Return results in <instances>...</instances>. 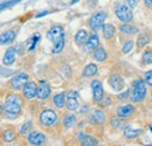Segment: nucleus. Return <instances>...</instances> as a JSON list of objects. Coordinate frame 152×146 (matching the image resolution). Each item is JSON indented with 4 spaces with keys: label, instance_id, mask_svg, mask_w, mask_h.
I'll return each instance as SVG.
<instances>
[{
    "label": "nucleus",
    "instance_id": "1",
    "mask_svg": "<svg viewBox=\"0 0 152 146\" xmlns=\"http://www.w3.org/2000/svg\"><path fill=\"white\" fill-rule=\"evenodd\" d=\"M22 105H23V102L21 96L17 93H11L6 97V101L4 104V112L7 116V118L14 119L21 115Z\"/></svg>",
    "mask_w": 152,
    "mask_h": 146
},
{
    "label": "nucleus",
    "instance_id": "2",
    "mask_svg": "<svg viewBox=\"0 0 152 146\" xmlns=\"http://www.w3.org/2000/svg\"><path fill=\"white\" fill-rule=\"evenodd\" d=\"M148 95V88L144 80H136L133 81L131 87L130 99L132 103H142Z\"/></svg>",
    "mask_w": 152,
    "mask_h": 146
},
{
    "label": "nucleus",
    "instance_id": "3",
    "mask_svg": "<svg viewBox=\"0 0 152 146\" xmlns=\"http://www.w3.org/2000/svg\"><path fill=\"white\" fill-rule=\"evenodd\" d=\"M58 120V115L55 110L46 109L43 110L39 116V122L42 126H53Z\"/></svg>",
    "mask_w": 152,
    "mask_h": 146
},
{
    "label": "nucleus",
    "instance_id": "4",
    "mask_svg": "<svg viewBox=\"0 0 152 146\" xmlns=\"http://www.w3.org/2000/svg\"><path fill=\"white\" fill-rule=\"evenodd\" d=\"M114 11L116 17L119 19L122 22H124V23L130 22L132 20V12H131V7L129 5L118 2V4L115 5Z\"/></svg>",
    "mask_w": 152,
    "mask_h": 146
},
{
    "label": "nucleus",
    "instance_id": "5",
    "mask_svg": "<svg viewBox=\"0 0 152 146\" xmlns=\"http://www.w3.org/2000/svg\"><path fill=\"white\" fill-rule=\"evenodd\" d=\"M105 18H107V14H105L104 12H98V13H96V14H94L91 18L89 19V27H90L94 32L99 31V29L104 26Z\"/></svg>",
    "mask_w": 152,
    "mask_h": 146
},
{
    "label": "nucleus",
    "instance_id": "6",
    "mask_svg": "<svg viewBox=\"0 0 152 146\" xmlns=\"http://www.w3.org/2000/svg\"><path fill=\"white\" fill-rule=\"evenodd\" d=\"M28 78H29V77H28L27 74H19V75L14 76V77L11 80V82H10L11 88L14 89V90H20V89H22V88L25 87V84L28 82Z\"/></svg>",
    "mask_w": 152,
    "mask_h": 146
},
{
    "label": "nucleus",
    "instance_id": "7",
    "mask_svg": "<svg viewBox=\"0 0 152 146\" xmlns=\"http://www.w3.org/2000/svg\"><path fill=\"white\" fill-rule=\"evenodd\" d=\"M37 92H38V85L35 82H27L25 84V87L22 88V93H23V97L26 99H34L37 97Z\"/></svg>",
    "mask_w": 152,
    "mask_h": 146
},
{
    "label": "nucleus",
    "instance_id": "8",
    "mask_svg": "<svg viewBox=\"0 0 152 146\" xmlns=\"http://www.w3.org/2000/svg\"><path fill=\"white\" fill-rule=\"evenodd\" d=\"M28 142L34 146H41L45 145L46 143V137L42 132H39V131H31L28 133Z\"/></svg>",
    "mask_w": 152,
    "mask_h": 146
},
{
    "label": "nucleus",
    "instance_id": "9",
    "mask_svg": "<svg viewBox=\"0 0 152 146\" xmlns=\"http://www.w3.org/2000/svg\"><path fill=\"white\" fill-rule=\"evenodd\" d=\"M63 37H64V31H63V28L61 26H54V27H52L48 31V33H47V39L49 41H52L53 43H55L56 41L63 39Z\"/></svg>",
    "mask_w": 152,
    "mask_h": 146
},
{
    "label": "nucleus",
    "instance_id": "10",
    "mask_svg": "<svg viewBox=\"0 0 152 146\" xmlns=\"http://www.w3.org/2000/svg\"><path fill=\"white\" fill-rule=\"evenodd\" d=\"M109 84H110V87L114 89L115 91H122L124 89V87H125L123 77L121 75H118V74L110 75V77H109Z\"/></svg>",
    "mask_w": 152,
    "mask_h": 146
},
{
    "label": "nucleus",
    "instance_id": "11",
    "mask_svg": "<svg viewBox=\"0 0 152 146\" xmlns=\"http://www.w3.org/2000/svg\"><path fill=\"white\" fill-rule=\"evenodd\" d=\"M91 90H93V97L96 103H99L102 98L104 97V90L102 87V83L97 80H94L91 82Z\"/></svg>",
    "mask_w": 152,
    "mask_h": 146
},
{
    "label": "nucleus",
    "instance_id": "12",
    "mask_svg": "<svg viewBox=\"0 0 152 146\" xmlns=\"http://www.w3.org/2000/svg\"><path fill=\"white\" fill-rule=\"evenodd\" d=\"M134 112H136V109L132 104H124L117 109V116L123 119H126V118L132 117Z\"/></svg>",
    "mask_w": 152,
    "mask_h": 146
},
{
    "label": "nucleus",
    "instance_id": "13",
    "mask_svg": "<svg viewBox=\"0 0 152 146\" xmlns=\"http://www.w3.org/2000/svg\"><path fill=\"white\" fill-rule=\"evenodd\" d=\"M99 45V39L97 34H93L88 37V40L84 43V52L86 53H91L94 52Z\"/></svg>",
    "mask_w": 152,
    "mask_h": 146
},
{
    "label": "nucleus",
    "instance_id": "14",
    "mask_svg": "<svg viewBox=\"0 0 152 146\" xmlns=\"http://www.w3.org/2000/svg\"><path fill=\"white\" fill-rule=\"evenodd\" d=\"M77 97H78V93L76 91L69 92V95H68V97H67V102H66L67 109L70 110V111H75V110L78 109L80 104H78Z\"/></svg>",
    "mask_w": 152,
    "mask_h": 146
},
{
    "label": "nucleus",
    "instance_id": "15",
    "mask_svg": "<svg viewBox=\"0 0 152 146\" xmlns=\"http://www.w3.org/2000/svg\"><path fill=\"white\" fill-rule=\"evenodd\" d=\"M50 93H52V89H50V87H49L47 83L42 82V83L38 87L37 97H38L39 99H41V101H46V99L50 96Z\"/></svg>",
    "mask_w": 152,
    "mask_h": 146
},
{
    "label": "nucleus",
    "instance_id": "16",
    "mask_svg": "<svg viewBox=\"0 0 152 146\" xmlns=\"http://www.w3.org/2000/svg\"><path fill=\"white\" fill-rule=\"evenodd\" d=\"M15 57H17V49L14 47H10L6 53L4 55V58H2V63L5 66H11L14 63L15 61Z\"/></svg>",
    "mask_w": 152,
    "mask_h": 146
},
{
    "label": "nucleus",
    "instance_id": "17",
    "mask_svg": "<svg viewBox=\"0 0 152 146\" xmlns=\"http://www.w3.org/2000/svg\"><path fill=\"white\" fill-rule=\"evenodd\" d=\"M91 120L94 123H96V124L103 125L107 122V115L99 109L93 110V112H91Z\"/></svg>",
    "mask_w": 152,
    "mask_h": 146
},
{
    "label": "nucleus",
    "instance_id": "18",
    "mask_svg": "<svg viewBox=\"0 0 152 146\" xmlns=\"http://www.w3.org/2000/svg\"><path fill=\"white\" fill-rule=\"evenodd\" d=\"M78 139H80L81 144L84 146H97L98 145V142L96 140L95 138H93L91 136L86 134V133H80V134H78Z\"/></svg>",
    "mask_w": 152,
    "mask_h": 146
},
{
    "label": "nucleus",
    "instance_id": "19",
    "mask_svg": "<svg viewBox=\"0 0 152 146\" xmlns=\"http://www.w3.org/2000/svg\"><path fill=\"white\" fill-rule=\"evenodd\" d=\"M15 37V31L14 29H8L0 34V45H8L11 43Z\"/></svg>",
    "mask_w": 152,
    "mask_h": 146
},
{
    "label": "nucleus",
    "instance_id": "20",
    "mask_svg": "<svg viewBox=\"0 0 152 146\" xmlns=\"http://www.w3.org/2000/svg\"><path fill=\"white\" fill-rule=\"evenodd\" d=\"M102 33H103V36L105 40H110L116 34V28L111 23H104V26L102 27Z\"/></svg>",
    "mask_w": 152,
    "mask_h": 146
},
{
    "label": "nucleus",
    "instance_id": "21",
    "mask_svg": "<svg viewBox=\"0 0 152 146\" xmlns=\"http://www.w3.org/2000/svg\"><path fill=\"white\" fill-rule=\"evenodd\" d=\"M53 102H54V105L56 107L57 109H63V108L66 107V102H67L66 93H64V92L56 93V95L53 97Z\"/></svg>",
    "mask_w": 152,
    "mask_h": 146
},
{
    "label": "nucleus",
    "instance_id": "22",
    "mask_svg": "<svg viewBox=\"0 0 152 146\" xmlns=\"http://www.w3.org/2000/svg\"><path fill=\"white\" fill-rule=\"evenodd\" d=\"M142 133V130H136L131 125H128L124 128V137L126 139H134Z\"/></svg>",
    "mask_w": 152,
    "mask_h": 146
},
{
    "label": "nucleus",
    "instance_id": "23",
    "mask_svg": "<svg viewBox=\"0 0 152 146\" xmlns=\"http://www.w3.org/2000/svg\"><path fill=\"white\" fill-rule=\"evenodd\" d=\"M94 58L98 62H104L108 58V54L103 47H97L94 50Z\"/></svg>",
    "mask_w": 152,
    "mask_h": 146
},
{
    "label": "nucleus",
    "instance_id": "24",
    "mask_svg": "<svg viewBox=\"0 0 152 146\" xmlns=\"http://www.w3.org/2000/svg\"><path fill=\"white\" fill-rule=\"evenodd\" d=\"M121 32L123 34H125V35H133V34L138 33V28L132 26V25H130L129 22H126V23L121 26Z\"/></svg>",
    "mask_w": 152,
    "mask_h": 146
},
{
    "label": "nucleus",
    "instance_id": "25",
    "mask_svg": "<svg viewBox=\"0 0 152 146\" xmlns=\"http://www.w3.org/2000/svg\"><path fill=\"white\" fill-rule=\"evenodd\" d=\"M149 42H150V36L146 33H143V34H140L139 36L137 37V43L136 45H137L138 49H143L149 45Z\"/></svg>",
    "mask_w": 152,
    "mask_h": 146
},
{
    "label": "nucleus",
    "instance_id": "26",
    "mask_svg": "<svg viewBox=\"0 0 152 146\" xmlns=\"http://www.w3.org/2000/svg\"><path fill=\"white\" fill-rule=\"evenodd\" d=\"M88 40V32L84 31V29H80L75 35V42L77 46H81V45H84L86 41Z\"/></svg>",
    "mask_w": 152,
    "mask_h": 146
},
{
    "label": "nucleus",
    "instance_id": "27",
    "mask_svg": "<svg viewBox=\"0 0 152 146\" xmlns=\"http://www.w3.org/2000/svg\"><path fill=\"white\" fill-rule=\"evenodd\" d=\"M97 72H98L97 66L94 64V63H89V64L86 66V68L83 69V76H86V77H91V76L96 75Z\"/></svg>",
    "mask_w": 152,
    "mask_h": 146
},
{
    "label": "nucleus",
    "instance_id": "28",
    "mask_svg": "<svg viewBox=\"0 0 152 146\" xmlns=\"http://www.w3.org/2000/svg\"><path fill=\"white\" fill-rule=\"evenodd\" d=\"M15 138H17V132L14 130H6L2 132V139L6 143H11L15 140Z\"/></svg>",
    "mask_w": 152,
    "mask_h": 146
},
{
    "label": "nucleus",
    "instance_id": "29",
    "mask_svg": "<svg viewBox=\"0 0 152 146\" xmlns=\"http://www.w3.org/2000/svg\"><path fill=\"white\" fill-rule=\"evenodd\" d=\"M110 124L115 130H122L124 128V122H123V118L121 117H113L111 120H110Z\"/></svg>",
    "mask_w": 152,
    "mask_h": 146
},
{
    "label": "nucleus",
    "instance_id": "30",
    "mask_svg": "<svg viewBox=\"0 0 152 146\" xmlns=\"http://www.w3.org/2000/svg\"><path fill=\"white\" fill-rule=\"evenodd\" d=\"M142 61L144 64H152V48H146L143 52Z\"/></svg>",
    "mask_w": 152,
    "mask_h": 146
},
{
    "label": "nucleus",
    "instance_id": "31",
    "mask_svg": "<svg viewBox=\"0 0 152 146\" xmlns=\"http://www.w3.org/2000/svg\"><path fill=\"white\" fill-rule=\"evenodd\" d=\"M76 122V116L75 115H73V113H68V115H66V117H64V119H63V125H64V128H72L74 124H75Z\"/></svg>",
    "mask_w": 152,
    "mask_h": 146
},
{
    "label": "nucleus",
    "instance_id": "32",
    "mask_svg": "<svg viewBox=\"0 0 152 146\" xmlns=\"http://www.w3.org/2000/svg\"><path fill=\"white\" fill-rule=\"evenodd\" d=\"M63 47H64V37L61 39V40H58V41H56L55 43H53L52 53H53V54H58V53H61L62 49H63Z\"/></svg>",
    "mask_w": 152,
    "mask_h": 146
},
{
    "label": "nucleus",
    "instance_id": "33",
    "mask_svg": "<svg viewBox=\"0 0 152 146\" xmlns=\"http://www.w3.org/2000/svg\"><path fill=\"white\" fill-rule=\"evenodd\" d=\"M133 46H134L133 40H128V41H125L124 45H123V47H122L123 54H128V53H130V52L132 50Z\"/></svg>",
    "mask_w": 152,
    "mask_h": 146
},
{
    "label": "nucleus",
    "instance_id": "34",
    "mask_svg": "<svg viewBox=\"0 0 152 146\" xmlns=\"http://www.w3.org/2000/svg\"><path fill=\"white\" fill-rule=\"evenodd\" d=\"M32 126H33V123H32V122H27V123H25V124L22 125L21 130H20V133H21V134L29 133V130L32 128Z\"/></svg>",
    "mask_w": 152,
    "mask_h": 146
},
{
    "label": "nucleus",
    "instance_id": "35",
    "mask_svg": "<svg viewBox=\"0 0 152 146\" xmlns=\"http://www.w3.org/2000/svg\"><path fill=\"white\" fill-rule=\"evenodd\" d=\"M19 1H21V0H10V1H6V2H2V4H0V11H2V9L10 7V6H12V5H14Z\"/></svg>",
    "mask_w": 152,
    "mask_h": 146
},
{
    "label": "nucleus",
    "instance_id": "36",
    "mask_svg": "<svg viewBox=\"0 0 152 146\" xmlns=\"http://www.w3.org/2000/svg\"><path fill=\"white\" fill-rule=\"evenodd\" d=\"M144 81H145V83H146L148 85L152 87V69L149 70V72H146L145 76H144Z\"/></svg>",
    "mask_w": 152,
    "mask_h": 146
},
{
    "label": "nucleus",
    "instance_id": "37",
    "mask_svg": "<svg viewBox=\"0 0 152 146\" xmlns=\"http://www.w3.org/2000/svg\"><path fill=\"white\" fill-rule=\"evenodd\" d=\"M39 40H40V35H39V34H37L35 36L33 37L32 40H31V41H32V45L29 46L28 50H31V52H32V50H34V48H35V46H37V43H38Z\"/></svg>",
    "mask_w": 152,
    "mask_h": 146
},
{
    "label": "nucleus",
    "instance_id": "38",
    "mask_svg": "<svg viewBox=\"0 0 152 146\" xmlns=\"http://www.w3.org/2000/svg\"><path fill=\"white\" fill-rule=\"evenodd\" d=\"M128 97H130V91L129 90H125L124 92H122V93L118 95V99L119 101H125Z\"/></svg>",
    "mask_w": 152,
    "mask_h": 146
},
{
    "label": "nucleus",
    "instance_id": "39",
    "mask_svg": "<svg viewBox=\"0 0 152 146\" xmlns=\"http://www.w3.org/2000/svg\"><path fill=\"white\" fill-rule=\"evenodd\" d=\"M99 104H101L102 107L109 105V104H110V98H109V97H107V98H104V97H103V98H102V101L99 102Z\"/></svg>",
    "mask_w": 152,
    "mask_h": 146
},
{
    "label": "nucleus",
    "instance_id": "40",
    "mask_svg": "<svg viewBox=\"0 0 152 146\" xmlns=\"http://www.w3.org/2000/svg\"><path fill=\"white\" fill-rule=\"evenodd\" d=\"M139 0H128V5L131 7V8H134L137 5H138Z\"/></svg>",
    "mask_w": 152,
    "mask_h": 146
},
{
    "label": "nucleus",
    "instance_id": "41",
    "mask_svg": "<svg viewBox=\"0 0 152 146\" xmlns=\"http://www.w3.org/2000/svg\"><path fill=\"white\" fill-rule=\"evenodd\" d=\"M144 4H145V6H146V7L152 8V0H144Z\"/></svg>",
    "mask_w": 152,
    "mask_h": 146
},
{
    "label": "nucleus",
    "instance_id": "42",
    "mask_svg": "<svg viewBox=\"0 0 152 146\" xmlns=\"http://www.w3.org/2000/svg\"><path fill=\"white\" fill-rule=\"evenodd\" d=\"M47 13H48V12H42V13H41V14H38V15H37V17H38V18H40V17H42V15H46V14H47Z\"/></svg>",
    "mask_w": 152,
    "mask_h": 146
},
{
    "label": "nucleus",
    "instance_id": "43",
    "mask_svg": "<svg viewBox=\"0 0 152 146\" xmlns=\"http://www.w3.org/2000/svg\"><path fill=\"white\" fill-rule=\"evenodd\" d=\"M4 111V104L2 103H0V115H1V112Z\"/></svg>",
    "mask_w": 152,
    "mask_h": 146
},
{
    "label": "nucleus",
    "instance_id": "44",
    "mask_svg": "<svg viewBox=\"0 0 152 146\" xmlns=\"http://www.w3.org/2000/svg\"><path fill=\"white\" fill-rule=\"evenodd\" d=\"M77 1H80V0H72V5H74V4H76Z\"/></svg>",
    "mask_w": 152,
    "mask_h": 146
},
{
    "label": "nucleus",
    "instance_id": "45",
    "mask_svg": "<svg viewBox=\"0 0 152 146\" xmlns=\"http://www.w3.org/2000/svg\"><path fill=\"white\" fill-rule=\"evenodd\" d=\"M151 98H152V91H151Z\"/></svg>",
    "mask_w": 152,
    "mask_h": 146
}]
</instances>
